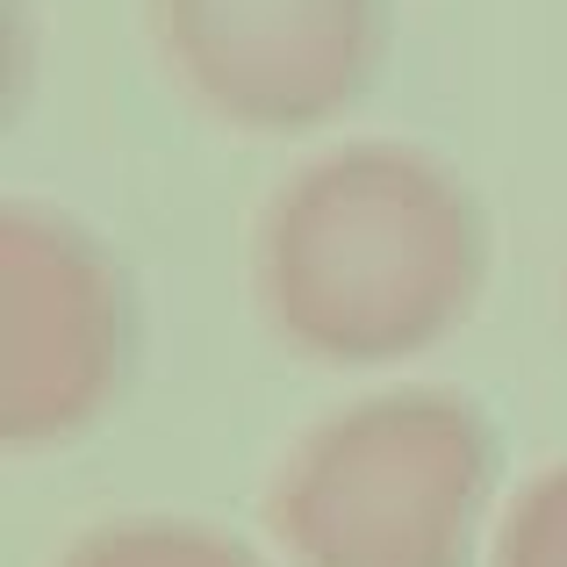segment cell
<instances>
[{"mask_svg": "<svg viewBox=\"0 0 567 567\" xmlns=\"http://www.w3.org/2000/svg\"><path fill=\"white\" fill-rule=\"evenodd\" d=\"M482 288V223L453 173L352 144L302 173L259 230V302L295 352L381 367L439 346Z\"/></svg>", "mask_w": 567, "mask_h": 567, "instance_id": "6da1fadb", "label": "cell"}, {"mask_svg": "<svg viewBox=\"0 0 567 567\" xmlns=\"http://www.w3.org/2000/svg\"><path fill=\"white\" fill-rule=\"evenodd\" d=\"M488 467V431L460 395H374L295 445L274 532L295 567H467Z\"/></svg>", "mask_w": 567, "mask_h": 567, "instance_id": "7a4b0ae2", "label": "cell"}, {"mask_svg": "<svg viewBox=\"0 0 567 567\" xmlns=\"http://www.w3.org/2000/svg\"><path fill=\"white\" fill-rule=\"evenodd\" d=\"M130 302L109 251L65 216H0V439L58 445L109 410Z\"/></svg>", "mask_w": 567, "mask_h": 567, "instance_id": "3957f363", "label": "cell"}, {"mask_svg": "<svg viewBox=\"0 0 567 567\" xmlns=\"http://www.w3.org/2000/svg\"><path fill=\"white\" fill-rule=\"evenodd\" d=\"M152 29L230 130H317L381 65V0H152Z\"/></svg>", "mask_w": 567, "mask_h": 567, "instance_id": "277c9868", "label": "cell"}, {"mask_svg": "<svg viewBox=\"0 0 567 567\" xmlns=\"http://www.w3.org/2000/svg\"><path fill=\"white\" fill-rule=\"evenodd\" d=\"M65 567H259L245 546L216 539L202 525H166V517H137V525H101L65 554Z\"/></svg>", "mask_w": 567, "mask_h": 567, "instance_id": "5b68a950", "label": "cell"}, {"mask_svg": "<svg viewBox=\"0 0 567 567\" xmlns=\"http://www.w3.org/2000/svg\"><path fill=\"white\" fill-rule=\"evenodd\" d=\"M496 567H567V467L539 474L517 496L511 525L496 539Z\"/></svg>", "mask_w": 567, "mask_h": 567, "instance_id": "8992f818", "label": "cell"}]
</instances>
